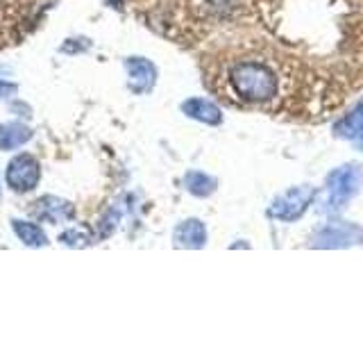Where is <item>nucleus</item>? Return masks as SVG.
Masks as SVG:
<instances>
[{"label": "nucleus", "mask_w": 363, "mask_h": 341, "mask_svg": "<svg viewBox=\"0 0 363 341\" xmlns=\"http://www.w3.org/2000/svg\"><path fill=\"white\" fill-rule=\"evenodd\" d=\"M227 85L243 105H266L279 96V75L266 60H238L227 68Z\"/></svg>", "instance_id": "1"}, {"label": "nucleus", "mask_w": 363, "mask_h": 341, "mask_svg": "<svg viewBox=\"0 0 363 341\" xmlns=\"http://www.w3.org/2000/svg\"><path fill=\"white\" fill-rule=\"evenodd\" d=\"M361 182V168L359 166H345L340 168L334 178L329 180V202H334V207H343V205L354 196Z\"/></svg>", "instance_id": "2"}, {"label": "nucleus", "mask_w": 363, "mask_h": 341, "mask_svg": "<svg viewBox=\"0 0 363 341\" xmlns=\"http://www.w3.org/2000/svg\"><path fill=\"white\" fill-rule=\"evenodd\" d=\"M184 112L189 114V117L198 119V121H204V123H209V125L220 123V119H223L220 109L216 107V105H211V102L202 100V98H193V100L184 102Z\"/></svg>", "instance_id": "3"}, {"label": "nucleus", "mask_w": 363, "mask_h": 341, "mask_svg": "<svg viewBox=\"0 0 363 341\" xmlns=\"http://www.w3.org/2000/svg\"><path fill=\"white\" fill-rule=\"evenodd\" d=\"M179 232H184V237L189 239V242H186L189 246H202L204 239H207V234H204V227L198 221H189L186 225H182Z\"/></svg>", "instance_id": "4"}]
</instances>
